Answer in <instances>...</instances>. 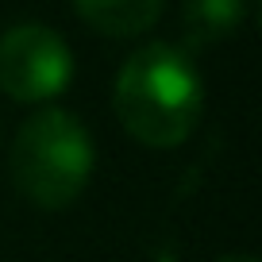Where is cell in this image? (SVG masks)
Listing matches in <instances>:
<instances>
[{"label": "cell", "instance_id": "6da1fadb", "mask_svg": "<svg viewBox=\"0 0 262 262\" xmlns=\"http://www.w3.org/2000/svg\"><path fill=\"white\" fill-rule=\"evenodd\" d=\"M205 108V85L193 58L170 42H147L116 77V116L143 147H178L193 135Z\"/></svg>", "mask_w": 262, "mask_h": 262}, {"label": "cell", "instance_id": "5b68a950", "mask_svg": "<svg viewBox=\"0 0 262 262\" xmlns=\"http://www.w3.org/2000/svg\"><path fill=\"white\" fill-rule=\"evenodd\" d=\"M247 0H185V31L193 42L228 39L243 27Z\"/></svg>", "mask_w": 262, "mask_h": 262}, {"label": "cell", "instance_id": "3957f363", "mask_svg": "<svg viewBox=\"0 0 262 262\" xmlns=\"http://www.w3.org/2000/svg\"><path fill=\"white\" fill-rule=\"evenodd\" d=\"M74 58L62 35H54L42 24L12 27L0 39V89L24 104L50 100L70 85Z\"/></svg>", "mask_w": 262, "mask_h": 262}, {"label": "cell", "instance_id": "277c9868", "mask_svg": "<svg viewBox=\"0 0 262 262\" xmlns=\"http://www.w3.org/2000/svg\"><path fill=\"white\" fill-rule=\"evenodd\" d=\"M74 8L89 27L123 39V35H139L155 27L162 0H74Z\"/></svg>", "mask_w": 262, "mask_h": 262}, {"label": "cell", "instance_id": "8992f818", "mask_svg": "<svg viewBox=\"0 0 262 262\" xmlns=\"http://www.w3.org/2000/svg\"><path fill=\"white\" fill-rule=\"evenodd\" d=\"M216 262H254L251 254H224V258H216Z\"/></svg>", "mask_w": 262, "mask_h": 262}, {"label": "cell", "instance_id": "7a4b0ae2", "mask_svg": "<svg viewBox=\"0 0 262 262\" xmlns=\"http://www.w3.org/2000/svg\"><path fill=\"white\" fill-rule=\"evenodd\" d=\"M12 181L39 208L74 205L93 173V139L62 108H47L24 120L12 143Z\"/></svg>", "mask_w": 262, "mask_h": 262}]
</instances>
